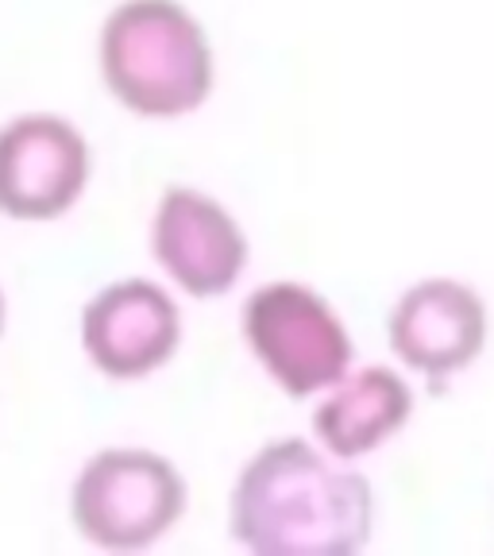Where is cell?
<instances>
[{"instance_id":"6da1fadb","label":"cell","mask_w":494,"mask_h":556,"mask_svg":"<svg viewBox=\"0 0 494 556\" xmlns=\"http://www.w3.org/2000/svg\"><path fill=\"white\" fill-rule=\"evenodd\" d=\"M375 486L309 433L275 437L228 486V538L248 556H356L371 545Z\"/></svg>"},{"instance_id":"7a4b0ae2","label":"cell","mask_w":494,"mask_h":556,"mask_svg":"<svg viewBox=\"0 0 494 556\" xmlns=\"http://www.w3.org/2000/svg\"><path fill=\"white\" fill-rule=\"evenodd\" d=\"M104 97L148 124L190 121L220 81L217 43L186 0H116L93 35Z\"/></svg>"},{"instance_id":"3957f363","label":"cell","mask_w":494,"mask_h":556,"mask_svg":"<svg viewBox=\"0 0 494 556\" xmlns=\"http://www.w3.org/2000/svg\"><path fill=\"white\" fill-rule=\"evenodd\" d=\"M190 479L151 444H104L78 464L66 491L69 530L109 556L151 553L186 521Z\"/></svg>"},{"instance_id":"277c9868","label":"cell","mask_w":494,"mask_h":556,"mask_svg":"<svg viewBox=\"0 0 494 556\" xmlns=\"http://www.w3.org/2000/svg\"><path fill=\"white\" fill-rule=\"evenodd\" d=\"M240 344L282 399L309 406L359 364L356 332L325 290L294 275L255 282L240 298Z\"/></svg>"},{"instance_id":"5b68a950","label":"cell","mask_w":494,"mask_h":556,"mask_svg":"<svg viewBox=\"0 0 494 556\" xmlns=\"http://www.w3.org/2000/svg\"><path fill=\"white\" fill-rule=\"evenodd\" d=\"M155 275L182 298L217 302L252 270V236L240 213L198 182H166L148 213Z\"/></svg>"},{"instance_id":"8992f818","label":"cell","mask_w":494,"mask_h":556,"mask_svg":"<svg viewBox=\"0 0 494 556\" xmlns=\"http://www.w3.org/2000/svg\"><path fill=\"white\" fill-rule=\"evenodd\" d=\"M182 294L159 275L109 278L78 309L81 359L116 387L163 375L182 352Z\"/></svg>"},{"instance_id":"52a82bcc","label":"cell","mask_w":494,"mask_h":556,"mask_svg":"<svg viewBox=\"0 0 494 556\" xmlns=\"http://www.w3.org/2000/svg\"><path fill=\"white\" fill-rule=\"evenodd\" d=\"M387 352L421 387L441 391L483 359L491 344V305L464 275H421L387 309Z\"/></svg>"},{"instance_id":"ba28073f","label":"cell","mask_w":494,"mask_h":556,"mask_svg":"<svg viewBox=\"0 0 494 556\" xmlns=\"http://www.w3.org/2000/svg\"><path fill=\"white\" fill-rule=\"evenodd\" d=\"M93 143L81 124L54 109H24L0 121V220L54 225L86 201Z\"/></svg>"},{"instance_id":"9c48e42d","label":"cell","mask_w":494,"mask_h":556,"mask_svg":"<svg viewBox=\"0 0 494 556\" xmlns=\"http://www.w3.org/2000/svg\"><path fill=\"white\" fill-rule=\"evenodd\" d=\"M421 382L394 359H359L309 402V437L347 464L391 448L417 417Z\"/></svg>"},{"instance_id":"30bf717a","label":"cell","mask_w":494,"mask_h":556,"mask_svg":"<svg viewBox=\"0 0 494 556\" xmlns=\"http://www.w3.org/2000/svg\"><path fill=\"white\" fill-rule=\"evenodd\" d=\"M9 321H12L9 290H4V282H0V340H4V332H9Z\"/></svg>"}]
</instances>
